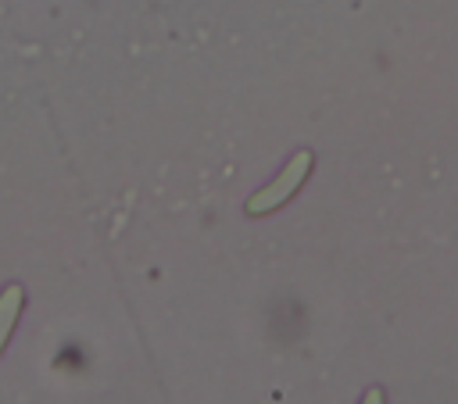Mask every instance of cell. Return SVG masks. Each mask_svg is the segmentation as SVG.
<instances>
[{
	"mask_svg": "<svg viewBox=\"0 0 458 404\" xmlns=\"http://www.w3.org/2000/svg\"><path fill=\"white\" fill-rule=\"evenodd\" d=\"M361 404H383V390H369Z\"/></svg>",
	"mask_w": 458,
	"mask_h": 404,
	"instance_id": "obj_3",
	"label": "cell"
},
{
	"mask_svg": "<svg viewBox=\"0 0 458 404\" xmlns=\"http://www.w3.org/2000/svg\"><path fill=\"white\" fill-rule=\"evenodd\" d=\"M21 304H25L21 286H7V290L0 293V350H4V343H7L11 329H14L18 315H21Z\"/></svg>",
	"mask_w": 458,
	"mask_h": 404,
	"instance_id": "obj_2",
	"label": "cell"
},
{
	"mask_svg": "<svg viewBox=\"0 0 458 404\" xmlns=\"http://www.w3.org/2000/svg\"><path fill=\"white\" fill-rule=\"evenodd\" d=\"M304 172H308V154H297V157L290 161V168H286V172H283L268 189H261V193L247 204V211H250V215H258V211H268V207H276L279 200H286V197L297 189V182L304 179Z\"/></svg>",
	"mask_w": 458,
	"mask_h": 404,
	"instance_id": "obj_1",
	"label": "cell"
}]
</instances>
